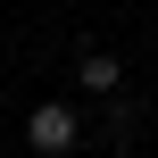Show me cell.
<instances>
[{"mask_svg": "<svg viewBox=\"0 0 158 158\" xmlns=\"http://www.w3.org/2000/svg\"><path fill=\"white\" fill-rule=\"evenodd\" d=\"M83 92H100V100H117V83H125V67H117V50H83Z\"/></svg>", "mask_w": 158, "mask_h": 158, "instance_id": "2", "label": "cell"}, {"mask_svg": "<svg viewBox=\"0 0 158 158\" xmlns=\"http://www.w3.org/2000/svg\"><path fill=\"white\" fill-rule=\"evenodd\" d=\"M75 142H83V117H75L67 100H42V108L25 117V150L33 158H67Z\"/></svg>", "mask_w": 158, "mask_h": 158, "instance_id": "1", "label": "cell"}]
</instances>
